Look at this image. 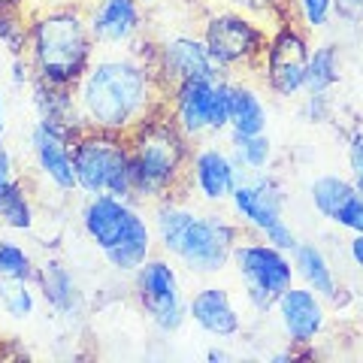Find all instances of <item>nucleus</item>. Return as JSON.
<instances>
[{
	"instance_id": "a19ab883",
	"label": "nucleus",
	"mask_w": 363,
	"mask_h": 363,
	"mask_svg": "<svg viewBox=\"0 0 363 363\" xmlns=\"http://www.w3.org/2000/svg\"><path fill=\"white\" fill-rule=\"evenodd\" d=\"M209 360H227L224 351H209Z\"/></svg>"
},
{
	"instance_id": "1a4fd4ad",
	"label": "nucleus",
	"mask_w": 363,
	"mask_h": 363,
	"mask_svg": "<svg viewBox=\"0 0 363 363\" xmlns=\"http://www.w3.org/2000/svg\"><path fill=\"white\" fill-rule=\"evenodd\" d=\"M281 206H285L281 188L267 173H255L242 179L230 194V209L242 227L255 230L260 240L272 242L281 252H294L300 240L294 236L288 221L281 218Z\"/></svg>"
},
{
	"instance_id": "412c9836",
	"label": "nucleus",
	"mask_w": 363,
	"mask_h": 363,
	"mask_svg": "<svg viewBox=\"0 0 363 363\" xmlns=\"http://www.w3.org/2000/svg\"><path fill=\"white\" fill-rule=\"evenodd\" d=\"M155 242L157 240H155L152 221L145 218V215H140V218L133 221V227L128 230V236H124L118 245H112L109 252H104V257L116 272H128V276H133V272L152 257Z\"/></svg>"
},
{
	"instance_id": "473e14b6",
	"label": "nucleus",
	"mask_w": 363,
	"mask_h": 363,
	"mask_svg": "<svg viewBox=\"0 0 363 363\" xmlns=\"http://www.w3.org/2000/svg\"><path fill=\"white\" fill-rule=\"evenodd\" d=\"M333 224L342 227V230H351V233H363V194H360V191L336 212Z\"/></svg>"
},
{
	"instance_id": "f257e3e1",
	"label": "nucleus",
	"mask_w": 363,
	"mask_h": 363,
	"mask_svg": "<svg viewBox=\"0 0 363 363\" xmlns=\"http://www.w3.org/2000/svg\"><path fill=\"white\" fill-rule=\"evenodd\" d=\"M155 43L145 37L130 49H97L76 85L79 116L85 128L130 133L143 118L164 106V91L152 70Z\"/></svg>"
},
{
	"instance_id": "0eeeda50",
	"label": "nucleus",
	"mask_w": 363,
	"mask_h": 363,
	"mask_svg": "<svg viewBox=\"0 0 363 363\" xmlns=\"http://www.w3.org/2000/svg\"><path fill=\"white\" fill-rule=\"evenodd\" d=\"M164 106L191 143L230 130V76L191 79L167 94Z\"/></svg>"
},
{
	"instance_id": "a211bd4d",
	"label": "nucleus",
	"mask_w": 363,
	"mask_h": 363,
	"mask_svg": "<svg viewBox=\"0 0 363 363\" xmlns=\"http://www.w3.org/2000/svg\"><path fill=\"white\" fill-rule=\"evenodd\" d=\"M188 321H194L212 339H233L242 330V315L233 306L230 291L221 285H203L188 297Z\"/></svg>"
},
{
	"instance_id": "6ab92c4d",
	"label": "nucleus",
	"mask_w": 363,
	"mask_h": 363,
	"mask_svg": "<svg viewBox=\"0 0 363 363\" xmlns=\"http://www.w3.org/2000/svg\"><path fill=\"white\" fill-rule=\"evenodd\" d=\"M33 285H37L43 303L49 306L55 315L73 318V315H79V309H82V291H79V281L58 257L40 260Z\"/></svg>"
},
{
	"instance_id": "e433bc0d",
	"label": "nucleus",
	"mask_w": 363,
	"mask_h": 363,
	"mask_svg": "<svg viewBox=\"0 0 363 363\" xmlns=\"http://www.w3.org/2000/svg\"><path fill=\"white\" fill-rule=\"evenodd\" d=\"M0 9H30V0H0Z\"/></svg>"
},
{
	"instance_id": "4be33fe9",
	"label": "nucleus",
	"mask_w": 363,
	"mask_h": 363,
	"mask_svg": "<svg viewBox=\"0 0 363 363\" xmlns=\"http://www.w3.org/2000/svg\"><path fill=\"white\" fill-rule=\"evenodd\" d=\"M267 104L245 79H230V133H267Z\"/></svg>"
},
{
	"instance_id": "9b49d317",
	"label": "nucleus",
	"mask_w": 363,
	"mask_h": 363,
	"mask_svg": "<svg viewBox=\"0 0 363 363\" xmlns=\"http://www.w3.org/2000/svg\"><path fill=\"white\" fill-rule=\"evenodd\" d=\"M312 45L297 21H281L269 30V43L260 61V79L269 94L281 100L297 97L306 91V70H309Z\"/></svg>"
},
{
	"instance_id": "a878e982",
	"label": "nucleus",
	"mask_w": 363,
	"mask_h": 363,
	"mask_svg": "<svg viewBox=\"0 0 363 363\" xmlns=\"http://www.w3.org/2000/svg\"><path fill=\"white\" fill-rule=\"evenodd\" d=\"M354 194H357L354 179H345V176H336V173L318 176L312 185H309L312 206H315L318 215H321V218H327V221H333L336 212L342 209Z\"/></svg>"
},
{
	"instance_id": "aec40b11",
	"label": "nucleus",
	"mask_w": 363,
	"mask_h": 363,
	"mask_svg": "<svg viewBox=\"0 0 363 363\" xmlns=\"http://www.w3.org/2000/svg\"><path fill=\"white\" fill-rule=\"evenodd\" d=\"M30 91H33V109H37V118L40 121L58 124V128L70 130L73 136L85 128L82 116H79L76 88H70V85H55V82H45V79H33Z\"/></svg>"
},
{
	"instance_id": "79ce46f5",
	"label": "nucleus",
	"mask_w": 363,
	"mask_h": 363,
	"mask_svg": "<svg viewBox=\"0 0 363 363\" xmlns=\"http://www.w3.org/2000/svg\"><path fill=\"white\" fill-rule=\"evenodd\" d=\"M4 145H6V143H4V128H0V149H4Z\"/></svg>"
},
{
	"instance_id": "ea45409f",
	"label": "nucleus",
	"mask_w": 363,
	"mask_h": 363,
	"mask_svg": "<svg viewBox=\"0 0 363 363\" xmlns=\"http://www.w3.org/2000/svg\"><path fill=\"white\" fill-rule=\"evenodd\" d=\"M4 121H6V104H4V94H0V128H4Z\"/></svg>"
},
{
	"instance_id": "2eb2a0df",
	"label": "nucleus",
	"mask_w": 363,
	"mask_h": 363,
	"mask_svg": "<svg viewBox=\"0 0 363 363\" xmlns=\"http://www.w3.org/2000/svg\"><path fill=\"white\" fill-rule=\"evenodd\" d=\"M30 157L40 176L58 188L61 194L76 191V169H73V133L49 121H33L30 128Z\"/></svg>"
},
{
	"instance_id": "58836bf2",
	"label": "nucleus",
	"mask_w": 363,
	"mask_h": 363,
	"mask_svg": "<svg viewBox=\"0 0 363 363\" xmlns=\"http://www.w3.org/2000/svg\"><path fill=\"white\" fill-rule=\"evenodd\" d=\"M13 179H16V176H9V173H4V169H0V191H4V188H6Z\"/></svg>"
},
{
	"instance_id": "bb28decb",
	"label": "nucleus",
	"mask_w": 363,
	"mask_h": 363,
	"mask_svg": "<svg viewBox=\"0 0 363 363\" xmlns=\"http://www.w3.org/2000/svg\"><path fill=\"white\" fill-rule=\"evenodd\" d=\"M342 58L333 43L315 45L309 55V70H306V94H330V88L339 85Z\"/></svg>"
},
{
	"instance_id": "4468645a",
	"label": "nucleus",
	"mask_w": 363,
	"mask_h": 363,
	"mask_svg": "<svg viewBox=\"0 0 363 363\" xmlns=\"http://www.w3.org/2000/svg\"><path fill=\"white\" fill-rule=\"evenodd\" d=\"M245 176L236 167L230 152L221 149L215 143H203L200 149L191 155V167H188V197L197 194L203 203L209 206H221L230 203L233 188L240 185Z\"/></svg>"
},
{
	"instance_id": "39448f33",
	"label": "nucleus",
	"mask_w": 363,
	"mask_h": 363,
	"mask_svg": "<svg viewBox=\"0 0 363 363\" xmlns=\"http://www.w3.org/2000/svg\"><path fill=\"white\" fill-rule=\"evenodd\" d=\"M269 25L257 21L240 9H221L203 21L200 37L206 43L212 61L218 64L221 76H242V73H260L267 43H269Z\"/></svg>"
},
{
	"instance_id": "cd10ccee",
	"label": "nucleus",
	"mask_w": 363,
	"mask_h": 363,
	"mask_svg": "<svg viewBox=\"0 0 363 363\" xmlns=\"http://www.w3.org/2000/svg\"><path fill=\"white\" fill-rule=\"evenodd\" d=\"M0 312L13 321H28L37 312L33 279H0Z\"/></svg>"
},
{
	"instance_id": "b1692460",
	"label": "nucleus",
	"mask_w": 363,
	"mask_h": 363,
	"mask_svg": "<svg viewBox=\"0 0 363 363\" xmlns=\"http://www.w3.org/2000/svg\"><path fill=\"white\" fill-rule=\"evenodd\" d=\"M0 224L13 233H30L37 227V209H33L30 191L18 176L0 191Z\"/></svg>"
},
{
	"instance_id": "7c9ffc66",
	"label": "nucleus",
	"mask_w": 363,
	"mask_h": 363,
	"mask_svg": "<svg viewBox=\"0 0 363 363\" xmlns=\"http://www.w3.org/2000/svg\"><path fill=\"white\" fill-rule=\"evenodd\" d=\"M233 9L252 16L257 21H269V28L281 25V21H294V13L288 9V0H227Z\"/></svg>"
},
{
	"instance_id": "c756f323",
	"label": "nucleus",
	"mask_w": 363,
	"mask_h": 363,
	"mask_svg": "<svg viewBox=\"0 0 363 363\" xmlns=\"http://www.w3.org/2000/svg\"><path fill=\"white\" fill-rule=\"evenodd\" d=\"M37 260L13 236H0V279H33Z\"/></svg>"
},
{
	"instance_id": "423d86ee",
	"label": "nucleus",
	"mask_w": 363,
	"mask_h": 363,
	"mask_svg": "<svg viewBox=\"0 0 363 363\" xmlns=\"http://www.w3.org/2000/svg\"><path fill=\"white\" fill-rule=\"evenodd\" d=\"M230 264L236 267V276H240L242 288H245L248 306L260 315L272 312L276 300L294 285V279H297L291 252H281V248L260 240V236H242L233 248Z\"/></svg>"
},
{
	"instance_id": "9d476101",
	"label": "nucleus",
	"mask_w": 363,
	"mask_h": 363,
	"mask_svg": "<svg viewBox=\"0 0 363 363\" xmlns=\"http://www.w3.org/2000/svg\"><path fill=\"white\" fill-rule=\"evenodd\" d=\"M133 297L161 333H179L182 324L188 321V300L182 294L173 260L167 257L152 255L133 272Z\"/></svg>"
},
{
	"instance_id": "5701e85b",
	"label": "nucleus",
	"mask_w": 363,
	"mask_h": 363,
	"mask_svg": "<svg viewBox=\"0 0 363 363\" xmlns=\"http://www.w3.org/2000/svg\"><path fill=\"white\" fill-rule=\"evenodd\" d=\"M291 260L306 288L321 294L324 300H336V291H339L336 272L330 267V260H327V255L315 242H297V248L291 252Z\"/></svg>"
},
{
	"instance_id": "7ed1b4c3",
	"label": "nucleus",
	"mask_w": 363,
	"mask_h": 363,
	"mask_svg": "<svg viewBox=\"0 0 363 363\" xmlns=\"http://www.w3.org/2000/svg\"><path fill=\"white\" fill-rule=\"evenodd\" d=\"M97 55L88 18L79 4H58L30 9L28 64L33 79L76 88Z\"/></svg>"
},
{
	"instance_id": "2f4dec72",
	"label": "nucleus",
	"mask_w": 363,
	"mask_h": 363,
	"mask_svg": "<svg viewBox=\"0 0 363 363\" xmlns=\"http://www.w3.org/2000/svg\"><path fill=\"white\" fill-rule=\"evenodd\" d=\"M297 13L306 28L321 30L333 18V0H297Z\"/></svg>"
},
{
	"instance_id": "72a5a7b5",
	"label": "nucleus",
	"mask_w": 363,
	"mask_h": 363,
	"mask_svg": "<svg viewBox=\"0 0 363 363\" xmlns=\"http://www.w3.org/2000/svg\"><path fill=\"white\" fill-rule=\"evenodd\" d=\"M348 169H351V179H354L357 191L363 194V128H357L348 140Z\"/></svg>"
},
{
	"instance_id": "c85d7f7f",
	"label": "nucleus",
	"mask_w": 363,
	"mask_h": 363,
	"mask_svg": "<svg viewBox=\"0 0 363 363\" xmlns=\"http://www.w3.org/2000/svg\"><path fill=\"white\" fill-rule=\"evenodd\" d=\"M30 40V9H0V45L9 58L28 55Z\"/></svg>"
},
{
	"instance_id": "f3484780",
	"label": "nucleus",
	"mask_w": 363,
	"mask_h": 363,
	"mask_svg": "<svg viewBox=\"0 0 363 363\" xmlns=\"http://www.w3.org/2000/svg\"><path fill=\"white\" fill-rule=\"evenodd\" d=\"M272 309H276L279 324L291 345H312L327 327L324 297L306 285H291Z\"/></svg>"
},
{
	"instance_id": "393cba45",
	"label": "nucleus",
	"mask_w": 363,
	"mask_h": 363,
	"mask_svg": "<svg viewBox=\"0 0 363 363\" xmlns=\"http://www.w3.org/2000/svg\"><path fill=\"white\" fill-rule=\"evenodd\" d=\"M227 152L236 161V167L242 169V176L267 173V167L272 161V143L267 133H230Z\"/></svg>"
},
{
	"instance_id": "f704fd0d",
	"label": "nucleus",
	"mask_w": 363,
	"mask_h": 363,
	"mask_svg": "<svg viewBox=\"0 0 363 363\" xmlns=\"http://www.w3.org/2000/svg\"><path fill=\"white\" fill-rule=\"evenodd\" d=\"M333 16L345 25H363V0H333Z\"/></svg>"
},
{
	"instance_id": "f8f14e48",
	"label": "nucleus",
	"mask_w": 363,
	"mask_h": 363,
	"mask_svg": "<svg viewBox=\"0 0 363 363\" xmlns=\"http://www.w3.org/2000/svg\"><path fill=\"white\" fill-rule=\"evenodd\" d=\"M152 70L157 76V85H161L164 97L176 85L191 82V79H218L221 76L218 64L212 61L203 37H194V33H176V37H167L164 43H155Z\"/></svg>"
},
{
	"instance_id": "c9c22d12",
	"label": "nucleus",
	"mask_w": 363,
	"mask_h": 363,
	"mask_svg": "<svg viewBox=\"0 0 363 363\" xmlns=\"http://www.w3.org/2000/svg\"><path fill=\"white\" fill-rule=\"evenodd\" d=\"M348 257H351V264H354V267L363 272V233L351 236V242H348Z\"/></svg>"
},
{
	"instance_id": "37998d69",
	"label": "nucleus",
	"mask_w": 363,
	"mask_h": 363,
	"mask_svg": "<svg viewBox=\"0 0 363 363\" xmlns=\"http://www.w3.org/2000/svg\"><path fill=\"white\" fill-rule=\"evenodd\" d=\"M143 4H152V0H143Z\"/></svg>"
},
{
	"instance_id": "20e7f679",
	"label": "nucleus",
	"mask_w": 363,
	"mask_h": 363,
	"mask_svg": "<svg viewBox=\"0 0 363 363\" xmlns=\"http://www.w3.org/2000/svg\"><path fill=\"white\" fill-rule=\"evenodd\" d=\"M73 169L79 194H112L121 200H133L128 133L82 128L73 136Z\"/></svg>"
},
{
	"instance_id": "f03ea898",
	"label": "nucleus",
	"mask_w": 363,
	"mask_h": 363,
	"mask_svg": "<svg viewBox=\"0 0 363 363\" xmlns=\"http://www.w3.org/2000/svg\"><path fill=\"white\" fill-rule=\"evenodd\" d=\"M130 179L136 203H161L169 197L188 200V167L194 145L169 118L167 106L155 109L128 133Z\"/></svg>"
},
{
	"instance_id": "dca6fc26",
	"label": "nucleus",
	"mask_w": 363,
	"mask_h": 363,
	"mask_svg": "<svg viewBox=\"0 0 363 363\" xmlns=\"http://www.w3.org/2000/svg\"><path fill=\"white\" fill-rule=\"evenodd\" d=\"M140 215L143 212L133 200H121L112 194H94L85 200L82 212H79V224H82L85 236L100 252H109L112 245H118L124 236H128V230Z\"/></svg>"
},
{
	"instance_id": "6e6552de",
	"label": "nucleus",
	"mask_w": 363,
	"mask_h": 363,
	"mask_svg": "<svg viewBox=\"0 0 363 363\" xmlns=\"http://www.w3.org/2000/svg\"><path fill=\"white\" fill-rule=\"evenodd\" d=\"M242 240L240 218L224 212H194L176 248V260L194 276H215L233 257L236 242Z\"/></svg>"
},
{
	"instance_id": "4c0bfd02",
	"label": "nucleus",
	"mask_w": 363,
	"mask_h": 363,
	"mask_svg": "<svg viewBox=\"0 0 363 363\" xmlns=\"http://www.w3.org/2000/svg\"><path fill=\"white\" fill-rule=\"evenodd\" d=\"M58 4H76V0H30V9H43V6H58Z\"/></svg>"
},
{
	"instance_id": "ddd939ff",
	"label": "nucleus",
	"mask_w": 363,
	"mask_h": 363,
	"mask_svg": "<svg viewBox=\"0 0 363 363\" xmlns=\"http://www.w3.org/2000/svg\"><path fill=\"white\" fill-rule=\"evenodd\" d=\"M97 49H130L145 37L143 0H76Z\"/></svg>"
}]
</instances>
